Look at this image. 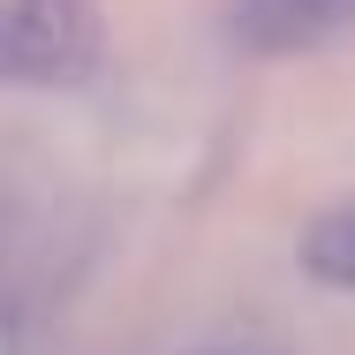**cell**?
<instances>
[{"label":"cell","mask_w":355,"mask_h":355,"mask_svg":"<svg viewBox=\"0 0 355 355\" xmlns=\"http://www.w3.org/2000/svg\"><path fill=\"white\" fill-rule=\"evenodd\" d=\"M302 272L318 287H355V212H325L302 234Z\"/></svg>","instance_id":"3957f363"},{"label":"cell","mask_w":355,"mask_h":355,"mask_svg":"<svg viewBox=\"0 0 355 355\" xmlns=\"http://www.w3.org/2000/svg\"><path fill=\"white\" fill-rule=\"evenodd\" d=\"M205 355H227V348H205Z\"/></svg>","instance_id":"277c9868"},{"label":"cell","mask_w":355,"mask_h":355,"mask_svg":"<svg viewBox=\"0 0 355 355\" xmlns=\"http://www.w3.org/2000/svg\"><path fill=\"white\" fill-rule=\"evenodd\" d=\"M98 61L91 0H0V83H83Z\"/></svg>","instance_id":"6da1fadb"},{"label":"cell","mask_w":355,"mask_h":355,"mask_svg":"<svg viewBox=\"0 0 355 355\" xmlns=\"http://www.w3.org/2000/svg\"><path fill=\"white\" fill-rule=\"evenodd\" d=\"M227 31H234L242 53L287 61V53H318V46L348 38L355 0H234L227 8Z\"/></svg>","instance_id":"7a4b0ae2"}]
</instances>
